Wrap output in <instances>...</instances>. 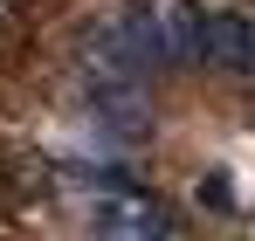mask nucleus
<instances>
[{"label":"nucleus","instance_id":"3","mask_svg":"<svg viewBox=\"0 0 255 241\" xmlns=\"http://www.w3.org/2000/svg\"><path fill=\"white\" fill-rule=\"evenodd\" d=\"M200 200H207L214 214H242V193H235L228 172H207V179H200Z\"/></svg>","mask_w":255,"mask_h":241},{"label":"nucleus","instance_id":"2","mask_svg":"<svg viewBox=\"0 0 255 241\" xmlns=\"http://www.w3.org/2000/svg\"><path fill=\"white\" fill-rule=\"evenodd\" d=\"M200 69H255V21L249 14H207V41H200Z\"/></svg>","mask_w":255,"mask_h":241},{"label":"nucleus","instance_id":"1","mask_svg":"<svg viewBox=\"0 0 255 241\" xmlns=\"http://www.w3.org/2000/svg\"><path fill=\"white\" fill-rule=\"evenodd\" d=\"M83 221L97 228V235H125V241H152V235L172 228V214L152 207V200H138V186H125V193H90Z\"/></svg>","mask_w":255,"mask_h":241},{"label":"nucleus","instance_id":"4","mask_svg":"<svg viewBox=\"0 0 255 241\" xmlns=\"http://www.w3.org/2000/svg\"><path fill=\"white\" fill-rule=\"evenodd\" d=\"M249 76H255V69H249Z\"/></svg>","mask_w":255,"mask_h":241}]
</instances>
